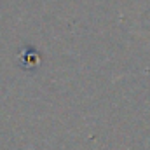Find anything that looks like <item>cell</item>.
Wrapping results in <instances>:
<instances>
[{"label":"cell","instance_id":"1","mask_svg":"<svg viewBox=\"0 0 150 150\" xmlns=\"http://www.w3.org/2000/svg\"><path fill=\"white\" fill-rule=\"evenodd\" d=\"M26 54H28V58L23 54V58H25V67H28V68L37 67V63H38V52L37 51H33L32 47H26Z\"/></svg>","mask_w":150,"mask_h":150}]
</instances>
